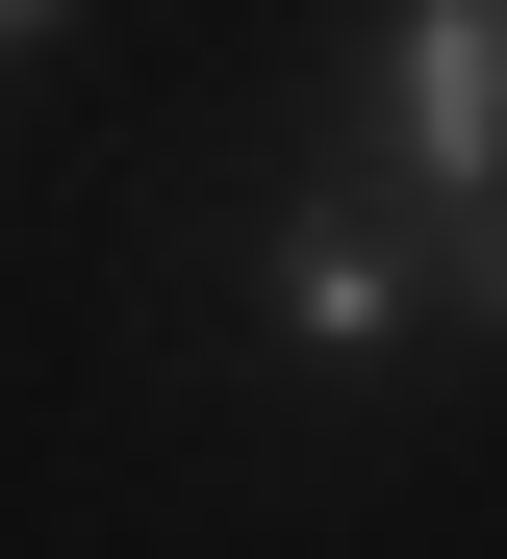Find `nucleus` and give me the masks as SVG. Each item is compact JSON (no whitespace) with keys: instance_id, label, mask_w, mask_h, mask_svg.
<instances>
[{"instance_id":"nucleus-1","label":"nucleus","mask_w":507,"mask_h":559,"mask_svg":"<svg viewBox=\"0 0 507 559\" xmlns=\"http://www.w3.org/2000/svg\"><path fill=\"white\" fill-rule=\"evenodd\" d=\"M507 178V0H381V204Z\"/></svg>"},{"instance_id":"nucleus-2","label":"nucleus","mask_w":507,"mask_h":559,"mask_svg":"<svg viewBox=\"0 0 507 559\" xmlns=\"http://www.w3.org/2000/svg\"><path fill=\"white\" fill-rule=\"evenodd\" d=\"M279 356H406V229L355 204V178H330V204H279Z\"/></svg>"},{"instance_id":"nucleus-3","label":"nucleus","mask_w":507,"mask_h":559,"mask_svg":"<svg viewBox=\"0 0 507 559\" xmlns=\"http://www.w3.org/2000/svg\"><path fill=\"white\" fill-rule=\"evenodd\" d=\"M406 229V331H507V178L482 204H381Z\"/></svg>"},{"instance_id":"nucleus-4","label":"nucleus","mask_w":507,"mask_h":559,"mask_svg":"<svg viewBox=\"0 0 507 559\" xmlns=\"http://www.w3.org/2000/svg\"><path fill=\"white\" fill-rule=\"evenodd\" d=\"M26 26H51V0H0V51H26Z\"/></svg>"}]
</instances>
